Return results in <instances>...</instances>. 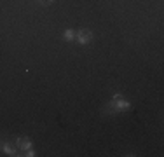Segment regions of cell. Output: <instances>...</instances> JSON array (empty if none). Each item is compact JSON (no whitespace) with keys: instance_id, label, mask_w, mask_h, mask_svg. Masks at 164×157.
I'll use <instances>...</instances> for the list:
<instances>
[{"instance_id":"obj_4","label":"cell","mask_w":164,"mask_h":157,"mask_svg":"<svg viewBox=\"0 0 164 157\" xmlns=\"http://www.w3.org/2000/svg\"><path fill=\"white\" fill-rule=\"evenodd\" d=\"M2 150H4L7 155H16V150H14L11 145H7V143H4V145H2Z\"/></svg>"},{"instance_id":"obj_1","label":"cell","mask_w":164,"mask_h":157,"mask_svg":"<svg viewBox=\"0 0 164 157\" xmlns=\"http://www.w3.org/2000/svg\"><path fill=\"white\" fill-rule=\"evenodd\" d=\"M131 108V103H128L121 94H115L113 100L108 103L107 110L110 112V114H117V112H122V110H129Z\"/></svg>"},{"instance_id":"obj_6","label":"cell","mask_w":164,"mask_h":157,"mask_svg":"<svg viewBox=\"0 0 164 157\" xmlns=\"http://www.w3.org/2000/svg\"><path fill=\"white\" fill-rule=\"evenodd\" d=\"M25 155H28V157H32V155H35V152H33V150H30V148H28V150H26V154H25Z\"/></svg>"},{"instance_id":"obj_2","label":"cell","mask_w":164,"mask_h":157,"mask_svg":"<svg viewBox=\"0 0 164 157\" xmlns=\"http://www.w3.org/2000/svg\"><path fill=\"white\" fill-rule=\"evenodd\" d=\"M91 38H92V33H91L89 30H80L79 35H77V40H79L80 44H89Z\"/></svg>"},{"instance_id":"obj_3","label":"cell","mask_w":164,"mask_h":157,"mask_svg":"<svg viewBox=\"0 0 164 157\" xmlns=\"http://www.w3.org/2000/svg\"><path fill=\"white\" fill-rule=\"evenodd\" d=\"M30 140L28 138H18V147L21 148V150H28L30 148Z\"/></svg>"},{"instance_id":"obj_5","label":"cell","mask_w":164,"mask_h":157,"mask_svg":"<svg viewBox=\"0 0 164 157\" xmlns=\"http://www.w3.org/2000/svg\"><path fill=\"white\" fill-rule=\"evenodd\" d=\"M65 38H66V40H74V32H72V30H66V32H65Z\"/></svg>"}]
</instances>
